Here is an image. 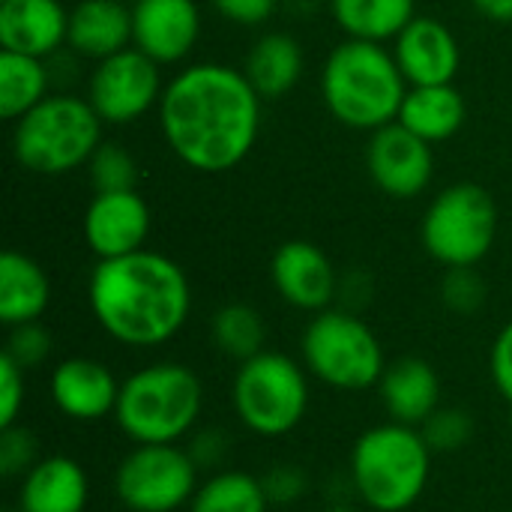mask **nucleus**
<instances>
[{"label": "nucleus", "mask_w": 512, "mask_h": 512, "mask_svg": "<svg viewBox=\"0 0 512 512\" xmlns=\"http://www.w3.org/2000/svg\"><path fill=\"white\" fill-rule=\"evenodd\" d=\"M159 126L180 162L222 174L249 156L261 129V96L246 72L195 63L168 81L159 99Z\"/></svg>", "instance_id": "1"}, {"label": "nucleus", "mask_w": 512, "mask_h": 512, "mask_svg": "<svg viewBox=\"0 0 512 512\" xmlns=\"http://www.w3.org/2000/svg\"><path fill=\"white\" fill-rule=\"evenodd\" d=\"M87 300L96 324L126 348H159L189 321L192 288L177 261L162 252H132L99 261Z\"/></svg>", "instance_id": "2"}, {"label": "nucleus", "mask_w": 512, "mask_h": 512, "mask_svg": "<svg viewBox=\"0 0 512 512\" xmlns=\"http://www.w3.org/2000/svg\"><path fill=\"white\" fill-rule=\"evenodd\" d=\"M405 75L381 42L348 39L336 45L321 72V96L330 114L351 129L396 123L405 102Z\"/></svg>", "instance_id": "3"}, {"label": "nucleus", "mask_w": 512, "mask_h": 512, "mask_svg": "<svg viewBox=\"0 0 512 512\" xmlns=\"http://www.w3.org/2000/svg\"><path fill=\"white\" fill-rule=\"evenodd\" d=\"M432 447L423 432L402 423L366 429L351 450V486L372 512L411 510L432 480Z\"/></svg>", "instance_id": "4"}, {"label": "nucleus", "mask_w": 512, "mask_h": 512, "mask_svg": "<svg viewBox=\"0 0 512 512\" xmlns=\"http://www.w3.org/2000/svg\"><path fill=\"white\" fill-rule=\"evenodd\" d=\"M204 411V384L183 363H150L120 384L114 423L132 444H180Z\"/></svg>", "instance_id": "5"}, {"label": "nucleus", "mask_w": 512, "mask_h": 512, "mask_svg": "<svg viewBox=\"0 0 512 512\" xmlns=\"http://www.w3.org/2000/svg\"><path fill=\"white\" fill-rule=\"evenodd\" d=\"M102 144V117L90 99L69 93L45 96L12 132L15 162L33 174H66L90 162Z\"/></svg>", "instance_id": "6"}, {"label": "nucleus", "mask_w": 512, "mask_h": 512, "mask_svg": "<svg viewBox=\"0 0 512 512\" xmlns=\"http://www.w3.org/2000/svg\"><path fill=\"white\" fill-rule=\"evenodd\" d=\"M231 405L243 429L258 438H285L309 414V369L282 351H261L237 363Z\"/></svg>", "instance_id": "7"}, {"label": "nucleus", "mask_w": 512, "mask_h": 512, "mask_svg": "<svg viewBox=\"0 0 512 512\" xmlns=\"http://www.w3.org/2000/svg\"><path fill=\"white\" fill-rule=\"evenodd\" d=\"M300 354L315 381L342 393L378 387L390 366L375 330L357 312L333 306L309 321L300 339Z\"/></svg>", "instance_id": "8"}, {"label": "nucleus", "mask_w": 512, "mask_h": 512, "mask_svg": "<svg viewBox=\"0 0 512 512\" xmlns=\"http://www.w3.org/2000/svg\"><path fill=\"white\" fill-rule=\"evenodd\" d=\"M498 234V210L492 195L477 183L447 186L423 216V246L426 252L450 267H477Z\"/></svg>", "instance_id": "9"}, {"label": "nucleus", "mask_w": 512, "mask_h": 512, "mask_svg": "<svg viewBox=\"0 0 512 512\" xmlns=\"http://www.w3.org/2000/svg\"><path fill=\"white\" fill-rule=\"evenodd\" d=\"M198 474L180 444H135L114 471V495L129 512H177L192 504Z\"/></svg>", "instance_id": "10"}, {"label": "nucleus", "mask_w": 512, "mask_h": 512, "mask_svg": "<svg viewBox=\"0 0 512 512\" xmlns=\"http://www.w3.org/2000/svg\"><path fill=\"white\" fill-rule=\"evenodd\" d=\"M165 87L159 78V63L138 48H123L96 63L90 78V105L102 123H132L159 105Z\"/></svg>", "instance_id": "11"}, {"label": "nucleus", "mask_w": 512, "mask_h": 512, "mask_svg": "<svg viewBox=\"0 0 512 512\" xmlns=\"http://www.w3.org/2000/svg\"><path fill=\"white\" fill-rule=\"evenodd\" d=\"M366 162L375 186L393 198H417L435 174L432 144L405 129L399 120L375 129Z\"/></svg>", "instance_id": "12"}, {"label": "nucleus", "mask_w": 512, "mask_h": 512, "mask_svg": "<svg viewBox=\"0 0 512 512\" xmlns=\"http://www.w3.org/2000/svg\"><path fill=\"white\" fill-rule=\"evenodd\" d=\"M276 294L300 312H324L339 297V273L333 261L309 240H288L270 264Z\"/></svg>", "instance_id": "13"}, {"label": "nucleus", "mask_w": 512, "mask_h": 512, "mask_svg": "<svg viewBox=\"0 0 512 512\" xmlns=\"http://www.w3.org/2000/svg\"><path fill=\"white\" fill-rule=\"evenodd\" d=\"M147 234H150V207L135 189L96 192L84 210V240L99 261L141 252Z\"/></svg>", "instance_id": "14"}, {"label": "nucleus", "mask_w": 512, "mask_h": 512, "mask_svg": "<svg viewBox=\"0 0 512 512\" xmlns=\"http://www.w3.org/2000/svg\"><path fill=\"white\" fill-rule=\"evenodd\" d=\"M117 375L93 357H66L54 366L48 390L54 408L72 423H99L114 417L120 396Z\"/></svg>", "instance_id": "15"}, {"label": "nucleus", "mask_w": 512, "mask_h": 512, "mask_svg": "<svg viewBox=\"0 0 512 512\" xmlns=\"http://www.w3.org/2000/svg\"><path fill=\"white\" fill-rule=\"evenodd\" d=\"M201 33L195 0H138L132 3V45L156 63L183 60Z\"/></svg>", "instance_id": "16"}, {"label": "nucleus", "mask_w": 512, "mask_h": 512, "mask_svg": "<svg viewBox=\"0 0 512 512\" xmlns=\"http://www.w3.org/2000/svg\"><path fill=\"white\" fill-rule=\"evenodd\" d=\"M393 57L411 87L453 84L462 63V51L453 30L429 15H417L396 36Z\"/></svg>", "instance_id": "17"}, {"label": "nucleus", "mask_w": 512, "mask_h": 512, "mask_svg": "<svg viewBox=\"0 0 512 512\" xmlns=\"http://www.w3.org/2000/svg\"><path fill=\"white\" fill-rule=\"evenodd\" d=\"M69 39V12L60 0H0V45L27 57H51Z\"/></svg>", "instance_id": "18"}, {"label": "nucleus", "mask_w": 512, "mask_h": 512, "mask_svg": "<svg viewBox=\"0 0 512 512\" xmlns=\"http://www.w3.org/2000/svg\"><path fill=\"white\" fill-rule=\"evenodd\" d=\"M378 396L393 423L420 429L441 408V378L420 357H399L378 381Z\"/></svg>", "instance_id": "19"}, {"label": "nucleus", "mask_w": 512, "mask_h": 512, "mask_svg": "<svg viewBox=\"0 0 512 512\" xmlns=\"http://www.w3.org/2000/svg\"><path fill=\"white\" fill-rule=\"evenodd\" d=\"M90 501V480L78 459L45 456L24 477L15 507L21 512H84Z\"/></svg>", "instance_id": "20"}, {"label": "nucleus", "mask_w": 512, "mask_h": 512, "mask_svg": "<svg viewBox=\"0 0 512 512\" xmlns=\"http://www.w3.org/2000/svg\"><path fill=\"white\" fill-rule=\"evenodd\" d=\"M132 42V6L123 0H81L69 12V51L105 60Z\"/></svg>", "instance_id": "21"}, {"label": "nucleus", "mask_w": 512, "mask_h": 512, "mask_svg": "<svg viewBox=\"0 0 512 512\" xmlns=\"http://www.w3.org/2000/svg\"><path fill=\"white\" fill-rule=\"evenodd\" d=\"M51 303L48 273L24 252L0 255V321L6 327L33 324Z\"/></svg>", "instance_id": "22"}, {"label": "nucleus", "mask_w": 512, "mask_h": 512, "mask_svg": "<svg viewBox=\"0 0 512 512\" xmlns=\"http://www.w3.org/2000/svg\"><path fill=\"white\" fill-rule=\"evenodd\" d=\"M396 120L429 144L447 141L465 123V99L453 84L411 87Z\"/></svg>", "instance_id": "23"}, {"label": "nucleus", "mask_w": 512, "mask_h": 512, "mask_svg": "<svg viewBox=\"0 0 512 512\" xmlns=\"http://www.w3.org/2000/svg\"><path fill=\"white\" fill-rule=\"evenodd\" d=\"M243 72L261 99H279L303 75V48L288 33H267L252 45Z\"/></svg>", "instance_id": "24"}, {"label": "nucleus", "mask_w": 512, "mask_h": 512, "mask_svg": "<svg viewBox=\"0 0 512 512\" xmlns=\"http://www.w3.org/2000/svg\"><path fill=\"white\" fill-rule=\"evenodd\" d=\"M336 24L351 39H396L414 18V0H330Z\"/></svg>", "instance_id": "25"}, {"label": "nucleus", "mask_w": 512, "mask_h": 512, "mask_svg": "<svg viewBox=\"0 0 512 512\" xmlns=\"http://www.w3.org/2000/svg\"><path fill=\"white\" fill-rule=\"evenodd\" d=\"M51 72L39 57L0 51V117L21 120L48 96Z\"/></svg>", "instance_id": "26"}, {"label": "nucleus", "mask_w": 512, "mask_h": 512, "mask_svg": "<svg viewBox=\"0 0 512 512\" xmlns=\"http://www.w3.org/2000/svg\"><path fill=\"white\" fill-rule=\"evenodd\" d=\"M210 339L219 354H225L234 363H246L267 351V321L249 303H225L210 318Z\"/></svg>", "instance_id": "27"}, {"label": "nucleus", "mask_w": 512, "mask_h": 512, "mask_svg": "<svg viewBox=\"0 0 512 512\" xmlns=\"http://www.w3.org/2000/svg\"><path fill=\"white\" fill-rule=\"evenodd\" d=\"M189 512H267L270 498L261 477L249 471H213L195 492Z\"/></svg>", "instance_id": "28"}, {"label": "nucleus", "mask_w": 512, "mask_h": 512, "mask_svg": "<svg viewBox=\"0 0 512 512\" xmlns=\"http://www.w3.org/2000/svg\"><path fill=\"white\" fill-rule=\"evenodd\" d=\"M90 183L96 192H129L138 183V165L126 147L117 141H105L87 162Z\"/></svg>", "instance_id": "29"}, {"label": "nucleus", "mask_w": 512, "mask_h": 512, "mask_svg": "<svg viewBox=\"0 0 512 512\" xmlns=\"http://www.w3.org/2000/svg\"><path fill=\"white\" fill-rule=\"evenodd\" d=\"M426 444L432 453H456L471 444L477 426L474 417L465 408H438L423 426H420Z\"/></svg>", "instance_id": "30"}, {"label": "nucleus", "mask_w": 512, "mask_h": 512, "mask_svg": "<svg viewBox=\"0 0 512 512\" xmlns=\"http://www.w3.org/2000/svg\"><path fill=\"white\" fill-rule=\"evenodd\" d=\"M441 300L456 315H474L486 303V282L474 267H450L441 282Z\"/></svg>", "instance_id": "31"}, {"label": "nucleus", "mask_w": 512, "mask_h": 512, "mask_svg": "<svg viewBox=\"0 0 512 512\" xmlns=\"http://www.w3.org/2000/svg\"><path fill=\"white\" fill-rule=\"evenodd\" d=\"M39 462V444L30 429L21 423L0 429V474L6 480H21Z\"/></svg>", "instance_id": "32"}, {"label": "nucleus", "mask_w": 512, "mask_h": 512, "mask_svg": "<svg viewBox=\"0 0 512 512\" xmlns=\"http://www.w3.org/2000/svg\"><path fill=\"white\" fill-rule=\"evenodd\" d=\"M21 369H36L48 360L51 354V333L33 321V324H18L9 327V342L3 348Z\"/></svg>", "instance_id": "33"}, {"label": "nucleus", "mask_w": 512, "mask_h": 512, "mask_svg": "<svg viewBox=\"0 0 512 512\" xmlns=\"http://www.w3.org/2000/svg\"><path fill=\"white\" fill-rule=\"evenodd\" d=\"M24 372L6 351L0 354V429L15 426L21 411H24V399H27V381Z\"/></svg>", "instance_id": "34"}, {"label": "nucleus", "mask_w": 512, "mask_h": 512, "mask_svg": "<svg viewBox=\"0 0 512 512\" xmlns=\"http://www.w3.org/2000/svg\"><path fill=\"white\" fill-rule=\"evenodd\" d=\"M261 483H264L270 504H297L309 489V477L297 465H273L261 477Z\"/></svg>", "instance_id": "35"}, {"label": "nucleus", "mask_w": 512, "mask_h": 512, "mask_svg": "<svg viewBox=\"0 0 512 512\" xmlns=\"http://www.w3.org/2000/svg\"><path fill=\"white\" fill-rule=\"evenodd\" d=\"M186 441V450L198 471H216L228 459V435L219 429H195Z\"/></svg>", "instance_id": "36"}, {"label": "nucleus", "mask_w": 512, "mask_h": 512, "mask_svg": "<svg viewBox=\"0 0 512 512\" xmlns=\"http://www.w3.org/2000/svg\"><path fill=\"white\" fill-rule=\"evenodd\" d=\"M489 372H492V384L501 393V399L512 408V321L504 324V330L495 336L492 342V354H489Z\"/></svg>", "instance_id": "37"}, {"label": "nucleus", "mask_w": 512, "mask_h": 512, "mask_svg": "<svg viewBox=\"0 0 512 512\" xmlns=\"http://www.w3.org/2000/svg\"><path fill=\"white\" fill-rule=\"evenodd\" d=\"M276 3L279 0H213V6L234 24H246V27H255V24H264L273 12H276Z\"/></svg>", "instance_id": "38"}, {"label": "nucleus", "mask_w": 512, "mask_h": 512, "mask_svg": "<svg viewBox=\"0 0 512 512\" xmlns=\"http://www.w3.org/2000/svg\"><path fill=\"white\" fill-rule=\"evenodd\" d=\"M471 6L492 21H504V24L512 21V0H471Z\"/></svg>", "instance_id": "39"}, {"label": "nucleus", "mask_w": 512, "mask_h": 512, "mask_svg": "<svg viewBox=\"0 0 512 512\" xmlns=\"http://www.w3.org/2000/svg\"><path fill=\"white\" fill-rule=\"evenodd\" d=\"M324 512H357V510H351V507H330V510H324Z\"/></svg>", "instance_id": "40"}, {"label": "nucleus", "mask_w": 512, "mask_h": 512, "mask_svg": "<svg viewBox=\"0 0 512 512\" xmlns=\"http://www.w3.org/2000/svg\"><path fill=\"white\" fill-rule=\"evenodd\" d=\"M3 512H21V510H18V507H12V510H3Z\"/></svg>", "instance_id": "41"}, {"label": "nucleus", "mask_w": 512, "mask_h": 512, "mask_svg": "<svg viewBox=\"0 0 512 512\" xmlns=\"http://www.w3.org/2000/svg\"><path fill=\"white\" fill-rule=\"evenodd\" d=\"M123 3H129V6H132V3H138V0H123Z\"/></svg>", "instance_id": "42"}]
</instances>
